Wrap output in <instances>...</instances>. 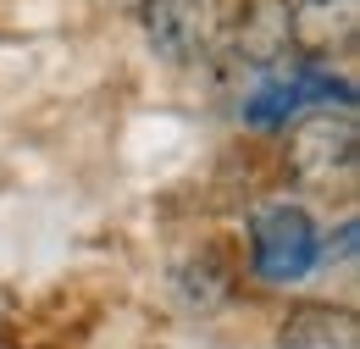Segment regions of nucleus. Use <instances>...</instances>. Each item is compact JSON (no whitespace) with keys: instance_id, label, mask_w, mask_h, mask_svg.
<instances>
[{"instance_id":"1","label":"nucleus","mask_w":360,"mask_h":349,"mask_svg":"<svg viewBox=\"0 0 360 349\" xmlns=\"http://www.w3.org/2000/svg\"><path fill=\"white\" fill-rule=\"evenodd\" d=\"M288 172L305 189H349L360 172V139H355V106L321 111L288 139Z\"/></svg>"},{"instance_id":"2","label":"nucleus","mask_w":360,"mask_h":349,"mask_svg":"<svg viewBox=\"0 0 360 349\" xmlns=\"http://www.w3.org/2000/svg\"><path fill=\"white\" fill-rule=\"evenodd\" d=\"M250 244H255V272L266 283H300L321 261L316 227L300 205H261L250 222Z\"/></svg>"},{"instance_id":"3","label":"nucleus","mask_w":360,"mask_h":349,"mask_svg":"<svg viewBox=\"0 0 360 349\" xmlns=\"http://www.w3.org/2000/svg\"><path fill=\"white\" fill-rule=\"evenodd\" d=\"M222 0H144V39L161 61H200L217 39Z\"/></svg>"},{"instance_id":"4","label":"nucleus","mask_w":360,"mask_h":349,"mask_svg":"<svg viewBox=\"0 0 360 349\" xmlns=\"http://www.w3.org/2000/svg\"><path fill=\"white\" fill-rule=\"evenodd\" d=\"M316 100L355 106V94H349L344 78H327V72H316V67H288V72H271L266 84L250 94L244 117H250L255 128H277V122H288L300 106H316Z\"/></svg>"},{"instance_id":"5","label":"nucleus","mask_w":360,"mask_h":349,"mask_svg":"<svg viewBox=\"0 0 360 349\" xmlns=\"http://www.w3.org/2000/svg\"><path fill=\"white\" fill-rule=\"evenodd\" d=\"M288 39L300 44L311 61L355 50L360 39V0H294L288 11Z\"/></svg>"},{"instance_id":"6","label":"nucleus","mask_w":360,"mask_h":349,"mask_svg":"<svg viewBox=\"0 0 360 349\" xmlns=\"http://www.w3.org/2000/svg\"><path fill=\"white\" fill-rule=\"evenodd\" d=\"M277 349H360V327L349 310L300 305L277 327Z\"/></svg>"},{"instance_id":"7","label":"nucleus","mask_w":360,"mask_h":349,"mask_svg":"<svg viewBox=\"0 0 360 349\" xmlns=\"http://www.w3.org/2000/svg\"><path fill=\"white\" fill-rule=\"evenodd\" d=\"M238 50L250 61H277L288 50V11L271 6V0H255L244 11V23H238Z\"/></svg>"},{"instance_id":"8","label":"nucleus","mask_w":360,"mask_h":349,"mask_svg":"<svg viewBox=\"0 0 360 349\" xmlns=\"http://www.w3.org/2000/svg\"><path fill=\"white\" fill-rule=\"evenodd\" d=\"M227 288H233V272H227V261L211 255V250L178 272V300L188 310H217L227 300Z\"/></svg>"}]
</instances>
